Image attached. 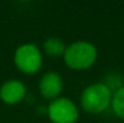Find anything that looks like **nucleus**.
<instances>
[{"instance_id": "nucleus-9", "label": "nucleus", "mask_w": 124, "mask_h": 123, "mask_svg": "<svg viewBox=\"0 0 124 123\" xmlns=\"http://www.w3.org/2000/svg\"><path fill=\"white\" fill-rule=\"evenodd\" d=\"M111 107L115 112V115L119 118L124 120V87L118 89L112 95Z\"/></svg>"}, {"instance_id": "nucleus-6", "label": "nucleus", "mask_w": 124, "mask_h": 123, "mask_svg": "<svg viewBox=\"0 0 124 123\" xmlns=\"http://www.w3.org/2000/svg\"><path fill=\"white\" fill-rule=\"evenodd\" d=\"M27 95L24 83L18 80H10L0 87V99L8 105L18 104Z\"/></svg>"}, {"instance_id": "nucleus-2", "label": "nucleus", "mask_w": 124, "mask_h": 123, "mask_svg": "<svg viewBox=\"0 0 124 123\" xmlns=\"http://www.w3.org/2000/svg\"><path fill=\"white\" fill-rule=\"evenodd\" d=\"M113 93L102 83L96 82L87 86L81 94L82 109L92 115H99L111 106Z\"/></svg>"}, {"instance_id": "nucleus-7", "label": "nucleus", "mask_w": 124, "mask_h": 123, "mask_svg": "<svg viewBox=\"0 0 124 123\" xmlns=\"http://www.w3.org/2000/svg\"><path fill=\"white\" fill-rule=\"evenodd\" d=\"M43 51L47 56L49 57H63L64 53H65V49H66V45L65 42L59 39V38H55V36H51L48 39H46L43 45Z\"/></svg>"}, {"instance_id": "nucleus-1", "label": "nucleus", "mask_w": 124, "mask_h": 123, "mask_svg": "<svg viewBox=\"0 0 124 123\" xmlns=\"http://www.w3.org/2000/svg\"><path fill=\"white\" fill-rule=\"evenodd\" d=\"M63 58L68 68L71 70H87L96 62L98 49L88 41H76L66 46Z\"/></svg>"}, {"instance_id": "nucleus-5", "label": "nucleus", "mask_w": 124, "mask_h": 123, "mask_svg": "<svg viewBox=\"0 0 124 123\" xmlns=\"http://www.w3.org/2000/svg\"><path fill=\"white\" fill-rule=\"evenodd\" d=\"M63 86H64L63 79L58 73L48 71L42 75L41 80L39 82V90L45 99L52 101L59 98L60 93L63 92Z\"/></svg>"}, {"instance_id": "nucleus-8", "label": "nucleus", "mask_w": 124, "mask_h": 123, "mask_svg": "<svg viewBox=\"0 0 124 123\" xmlns=\"http://www.w3.org/2000/svg\"><path fill=\"white\" fill-rule=\"evenodd\" d=\"M102 83L112 93H115L118 89H121L122 87H124V79L119 73H117V71H110L108 74L105 75Z\"/></svg>"}, {"instance_id": "nucleus-3", "label": "nucleus", "mask_w": 124, "mask_h": 123, "mask_svg": "<svg viewBox=\"0 0 124 123\" xmlns=\"http://www.w3.org/2000/svg\"><path fill=\"white\" fill-rule=\"evenodd\" d=\"M16 68L27 75H33L40 71L42 66V53L34 43H23L13 56Z\"/></svg>"}, {"instance_id": "nucleus-4", "label": "nucleus", "mask_w": 124, "mask_h": 123, "mask_svg": "<svg viewBox=\"0 0 124 123\" xmlns=\"http://www.w3.org/2000/svg\"><path fill=\"white\" fill-rule=\"evenodd\" d=\"M47 115L52 123H76L80 112L71 99L59 97L49 103L47 106Z\"/></svg>"}]
</instances>
